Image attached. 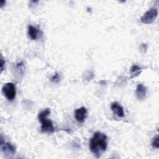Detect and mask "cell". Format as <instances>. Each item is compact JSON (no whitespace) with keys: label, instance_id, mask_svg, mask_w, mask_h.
Masks as SVG:
<instances>
[{"label":"cell","instance_id":"obj_1","mask_svg":"<svg viewBox=\"0 0 159 159\" xmlns=\"http://www.w3.org/2000/svg\"><path fill=\"white\" fill-rule=\"evenodd\" d=\"M107 146V136L101 132H96L90 140L89 148L96 157H99L106 150Z\"/></svg>","mask_w":159,"mask_h":159},{"label":"cell","instance_id":"obj_2","mask_svg":"<svg viewBox=\"0 0 159 159\" xmlns=\"http://www.w3.org/2000/svg\"><path fill=\"white\" fill-rule=\"evenodd\" d=\"M50 110L49 109H45L41 111L38 115L39 121H40L42 124L41 130L43 132L52 133L55 130L53 122L47 119V116L50 114Z\"/></svg>","mask_w":159,"mask_h":159},{"label":"cell","instance_id":"obj_3","mask_svg":"<svg viewBox=\"0 0 159 159\" xmlns=\"http://www.w3.org/2000/svg\"><path fill=\"white\" fill-rule=\"evenodd\" d=\"M158 16V10L157 8H151L147 11L140 18L142 23L149 24L152 23Z\"/></svg>","mask_w":159,"mask_h":159},{"label":"cell","instance_id":"obj_4","mask_svg":"<svg viewBox=\"0 0 159 159\" xmlns=\"http://www.w3.org/2000/svg\"><path fill=\"white\" fill-rule=\"evenodd\" d=\"M2 92L6 98L9 101L14 99L16 94V89L15 85L12 83H7L2 86Z\"/></svg>","mask_w":159,"mask_h":159},{"label":"cell","instance_id":"obj_5","mask_svg":"<svg viewBox=\"0 0 159 159\" xmlns=\"http://www.w3.org/2000/svg\"><path fill=\"white\" fill-rule=\"evenodd\" d=\"M1 150L6 154L14 155L16 153V147L9 142H4L1 136Z\"/></svg>","mask_w":159,"mask_h":159},{"label":"cell","instance_id":"obj_6","mask_svg":"<svg viewBox=\"0 0 159 159\" xmlns=\"http://www.w3.org/2000/svg\"><path fill=\"white\" fill-rule=\"evenodd\" d=\"M87 116V111L84 107L76 109L75 111V117L76 120L80 123L84 122Z\"/></svg>","mask_w":159,"mask_h":159},{"label":"cell","instance_id":"obj_7","mask_svg":"<svg viewBox=\"0 0 159 159\" xmlns=\"http://www.w3.org/2000/svg\"><path fill=\"white\" fill-rule=\"evenodd\" d=\"M111 109L113 112L119 117L124 116V108L117 102H113L111 104Z\"/></svg>","mask_w":159,"mask_h":159},{"label":"cell","instance_id":"obj_8","mask_svg":"<svg viewBox=\"0 0 159 159\" xmlns=\"http://www.w3.org/2000/svg\"><path fill=\"white\" fill-rule=\"evenodd\" d=\"M147 88L143 84H139L135 89V94L137 99L142 100L145 97Z\"/></svg>","mask_w":159,"mask_h":159},{"label":"cell","instance_id":"obj_9","mask_svg":"<svg viewBox=\"0 0 159 159\" xmlns=\"http://www.w3.org/2000/svg\"><path fill=\"white\" fill-rule=\"evenodd\" d=\"M39 34V30L33 25H29L28 27V35L29 37L32 40H35L37 38Z\"/></svg>","mask_w":159,"mask_h":159},{"label":"cell","instance_id":"obj_10","mask_svg":"<svg viewBox=\"0 0 159 159\" xmlns=\"http://www.w3.org/2000/svg\"><path fill=\"white\" fill-rule=\"evenodd\" d=\"M139 71H141V68L137 65H133L130 68V73L131 74H137L138 75Z\"/></svg>","mask_w":159,"mask_h":159},{"label":"cell","instance_id":"obj_11","mask_svg":"<svg viewBox=\"0 0 159 159\" xmlns=\"http://www.w3.org/2000/svg\"><path fill=\"white\" fill-rule=\"evenodd\" d=\"M152 146L153 148H159V137L158 135H157L155 137L153 138L152 142Z\"/></svg>","mask_w":159,"mask_h":159},{"label":"cell","instance_id":"obj_12","mask_svg":"<svg viewBox=\"0 0 159 159\" xmlns=\"http://www.w3.org/2000/svg\"><path fill=\"white\" fill-rule=\"evenodd\" d=\"M60 76H59V74L56 73L53 76H52L50 78V80L52 81V82H54V83H58L59 81H60Z\"/></svg>","mask_w":159,"mask_h":159},{"label":"cell","instance_id":"obj_13","mask_svg":"<svg viewBox=\"0 0 159 159\" xmlns=\"http://www.w3.org/2000/svg\"><path fill=\"white\" fill-rule=\"evenodd\" d=\"M3 66H4V61H3V59L1 58V71L3 70Z\"/></svg>","mask_w":159,"mask_h":159},{"label":"cell","instance_id":"obj_14","mask_svg":"<svg viewBox=\"0 0 159 159\" xmlns=\"http://www.w3.org/2000/svg\"><path fill=\"white\" fill-rule=\"evenodd\" d=\"M0 3H1V7H2L3 6V5H4V4L6 3V1H1Z\"/></svg>","mask_w":159,"mask_h":159}]
</instances>
